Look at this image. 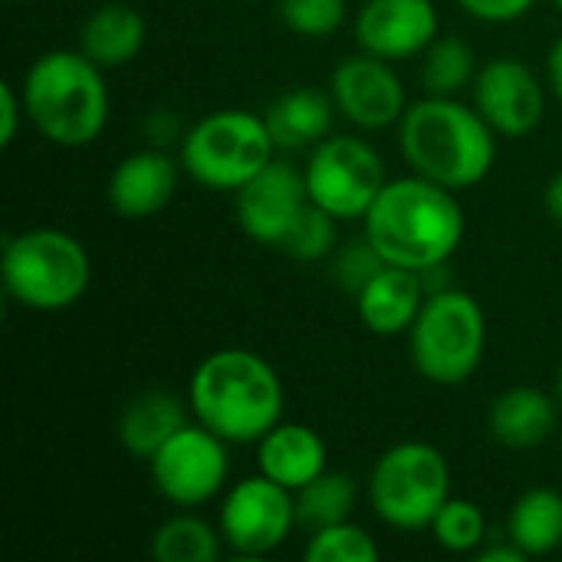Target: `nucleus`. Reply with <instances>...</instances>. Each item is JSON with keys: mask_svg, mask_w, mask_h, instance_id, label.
I'll return each instance as SVG.
<instances>
[{"mask_svg": "<svg viewBox=\"0 0 562 562\" xmlns=\"http://www.w3.org/2000/svg\"><path fill=\"white\" fill-rule=\"evenodd\" d=\"M366 240L385 263L431 273L441 270L464 240V207L451 188L422 175L389 178L362 217Z\"/></svg>", "mask_w": 562, "mask_h": 562, "instance_id": "f257e3e1", "label": "nucleus"}, {"mask_svg": "<svg viewBox=\"0 0 562 562\" xmlns=\"http://www.w3.org/2000/svg\"><path fill=\"white\" fill-rule=\"evenodd\" d=\"M402 158L412 175L441 188H477L497 161V132L458 95H425L398 122Z\"/></svg>", "mask_w": 562, "mask_h": 562, "instance_id": "f03ea898", "label": "nucleus"}, {"mask_svg": "<svg viewBox=\"0 0 562 562\" xmlns=\"http://www.w3.org/2000/svg\"><path fill=\"white\" fill-rule=\"evenodd\" d=\"M283 382L250 349H217L198 362L188 382V405L198 425L227 445H257L283 422Z\"/></svg>", "mask_w": 562, "mask_h": 562, "instance_id": "7ed1b4c3", "label": "nucleus"}, {"mask_svg": "<svg viewBox=\"0 0 562 562\" xmlns=\"http://www.w3.org/2000/svg\"><path fill=\"white\" fill-rule=\"evenodd\" d=\"M26 122L56 148H86L109 125V82L79 46L40 53L20 79Z\"/></svg>", "mask_w": 562, "mask_h": 562, "instance_id": "20e7f679", "label": "nucleus"}, {"mask_svg": "<svg viewBox=\"0 0 562 562\" xmlns=\"http://www.w3.org/2000/svg\"><path fill=\"white\" fill-rule=\"evenodd\" d=\"M0 277L10 300L33 313L76 306L92 283V260L79 237L56 227H30L3 240Z\"/></svg>", "mask_w": 562, "mask_h": 562, "instance_id": "39448f33", "label": "nucleus"}, {"mask_svg": "<svg viewBox=\"0 0 562 562\" xmlns=\"http://www.w3.org/2000/svg\"><path fill=\"white\" fill-rule=\"evenodd\" d=\"M487 352V316L481 303L454 286L431 290L408 329V359L415 372L441 389L474 379Z\"/></svg>", "mask_w": 562, "mask_h": 562, "instance_id": "423d86ee", "label": "nucleus"}, {"mask_svg": "<svg viewBox=\"0 0 562 562\" xmlns=\"http://www.w3.org/2000/svg\"><path fill=\"white\" fill-rule=\"evenodd\" d=\"M273 151L277 142L263 115L250 109H217L181 135L178 161L201 188L234 194L273 161Z\"/></svg>", "mask_w": 562, "mask_h": 562, "instance_id": "0eeeda50", "label": "nucleus"}, {"mask_svg": "<svg viewBox=\"0 0 562 562\" xmlns=\"http://www.w3.org/2000/svg\"><path fill=\"white\" fill-rule=\"evenodd\" d=\"M451 501V464L428 441H398L385 448L369 474V504L392 530H428Z\"/></svg>", "mask_w": 562, "mask_h": 562, "instance_id": "6e6552de", "label": "nucleus"}, {"mask_svg": "<svg viewBox=\"0 0 562 562\" xmlns=\"http://www.w3.org/2000/svg\"><path fill=\"white\" fill-rule=\"evenodd\" d=\"M306 194L339 221H362L385 188V161L359 135H326L306 161Z\"/></svg>", "mask_w": 562, "mask_h": 562, "instance_id": "1a4fd4ad", "label": "nucleus"}, {"mask_svg": "<svg viewBox=\"0 0 562 562\" xmlns=\"http://www.w3.org/2000/svg\"><path fill=\"white\" fill-rule=\"evenodd\" d=\"M155 491L181 510H194L224 494L231 477L227 441L204 425H184L148 461Z\"/></svg>", "mask_w": 562, "mask_h": 562, "instance_id": "9d476101", "label": "nucleus"}, {"mask_svg": "<svg viewBox=\"0 0 562 562\" xmlns=\"http://www.w3.org/2000/svg\"><path fill=\"white\" fill-rule=\"evenodd\" d=\"M217 527H221L224 547L234 557H244V560L270 557L300 527L296 494L270 481L267 474L244 477L234 487H227L221 501Z\"/></svg>", "mask_w": 562, "mask_h": 562, "instance_id": "9b49d317", "label": "nucleus"}, {"mask_svg": "<svg viewBox=\"0 0 562 562\" xmlns=\"http://www.w3.org/2000/svg\"><path fill=\"white\" fill-rule=\"evenodd\" d=\"M329 95L336 112L362 132H382L402 122L408 99L405 82L389 59L366 49L346 56L329 72Z\"/></svg>", "mask_w": 562, "mask_h": 562, "instance_id": "f8f14e48", "label": "nucleus"}, {"mask_svg": "<svg viewBox=\"0 0 562 562\" xmlns=\"http://www.w3.org/2000/svg\"><path fill=\"white\" fill-rule=\"evenodd\" d=\"M474 109L504 138L530 135L547 115V89L517 56H497L477 69Z\"/></svg>", "mask_w": 562, "mask_h": 562, "instance_id": "ddd939ff", "label": "nucleus"}, {"mask_svg": "<svg viewBox=\"0 0 562 562\" xmlns=\"http://www.w3.org/2000/svg\"><path fill=\"white\" fill-rule=\"evenodd\" d=\"M306 178L293 165L273 158L267 168H260L244 188L234 191L237 224L240 231L263 247H280L300 214L306 211Z\"/></svg>", "mask_w": 562, "mask_h": 562, "instance_id": "4468645a", "label": "nucleus"}, {"mask_svg": "<svg viewBox=\"0 0 562 562\" xmlns=\"http://www.w3.org/2000/svg\"><path fill=\"white\" fill-rule=\"evenodd\" d=\"M352 33L359 49L398 63L422 56L441 33L435 0H362Z\"/></svg>", "mask_w": 562, "mask_h": 562, "instance_id": "2eb2a0df", "label": "nucleus"}, {"mask_svg": "<svg viewBox=\"0 0 562 562\" xmlns=\"http://www.w3.org/2000/svg\"><path fill=\"white\" fill-rule=\"evenodd\" d=\"M181 171H184L181 161H175L158 145L132 151L109 175V188H105L109 207L125 221L155 217L158 211L171 204Z\"/></svg>", "mask_w": 562, "mask_h": 562, "instance_id": "dca6fc26", "label": "nucleus"}, {"mask_svg": "<svg viewBox=\"0 0 562 562\" xmlns=\"http://www.w3.org/2000/svg\"><path fill=\"white\" fill-rule=\"evenodd\" d=\"M425 300H428V286L422 273L395 263H382L369 277V283L356 293V313L372 336L392 339V336H408Z\"/></svg>", "mask_w": 562, "mask_h": 562, "instance_id": "f3484780", "label": "nucleus"}, {"mask_svg": "<svg viewBox=\"0 0 562 562\" xmlns=\"http://www.w3.org/2000/svg\"><path fill=\"white\" fill-rule=\"evenodd\" d=\"M257 468L296 494L323 471H329V451L316 428L303 422H280L257 441Z\"/></svg>", "mask_w": 562, "mask_h": 562, "instance_id": "a211bd4d", "label": "nucleus"}, {"mask_svg": "<svg viewBox=\"0 0 562 562\" xmlns=\"http://www.w3.org/2000/svg\"><path fill=\"white\" fill-rule=\"evenodd\" d=\"M557 415H560V398L533 385H514L491 402L487 428L497 445L524 451L543 445L553 435Z\"/></svg>", "mask_w": 562, "mask_h": 562, "instance_id": "6ab92c4d", "label": "nucleus"}, {"mask_svg": "<svg viewBox=\"0 0 562 562\" xmlns=\"http://www.w3.org/2000/svg\"><path fill=\"white\" fill-rule=\"evenodd\" d=\"M145 36L148 26L135 7L122 0H102L79 26V49L109 72L128 66L142 53Z\"/></svg>", "mask_w": 562, "mask_h": 562, "instance_id": "aec40b11", "label": "nucleus"}, {"mask_svg": "<svg viewBox=\"0 0 562 562\" xmlns=\"http://www.w3.org/2000/svg\"><path fill=\"white\" fill-rule=\"evenodd\" d=\"M188 408L175 392H165V389L142 392L119 415L115 438H119L122 451L138 461H151L155 451L188 425Z\"/></svg>", "mask_w": 562, "mask_h": 562, "instance_id": "412c9836", "label": "nucleus"}, {"mask_svg": "<svg viewBox=\"0 0 562 562\" xmlns=\"http://www.w3.org/2000/svg\"><path fill=\"white\" fill-rule=\"evenodd\" d=\"M336 102L329 92L300 86L283 95H277L267 109V128L277 142V151H300L310 145H319L333 132Z\"/></svg>", "mask_w": 562, "mask_h": 562, "instance_id": "4be33fe9", "label": "nucleus"}, {"mask_svg": "<svg viewBox=\"0 0 562 562\" xmlns=\"http://www.w3.org/2000/svg\"><path fill=\"white\" fill-rule=\"evenodd\" d=\"M507 537L527 557H547L562 547V494L553 487H533L517 497L507 517Z\"/></svg>", "mask_w": 562, "mask_h": 562, "instance_id": "5701e85b", "label": "nucleus"}, {"mask_svg": "<svg viewBox=\"0 0 562 562\" xmlns=\"http://www.w3.org/2000/svg\"><path fill=\"white\" fill-rule=\"evenodd\" d=\"M221 527L194 514H175L151 533V560L158 562H217L224 553Z\"/></svg>", "mask_w": 562, "mask_h": 562, "instance_id": "b1692460", "label": "nucleus"}, {"mask_svg": "<svg viewBox=\"0 0 562 562\" xmlns=\"http://www.w3.org/2000/svg\"><path fill=\"white\" fill-rule=\"evenodd\" d=\"M359 504V487L349 474L323 471L316 481L296 491V520L306 533L352 520V510Z\"/></svg>", "mask_w": 562, "mask_h": 562, "instance_id": "393cba45", "label": "nucleus"}, {"mask_svg": "<svg viewBox=\"0 0 562 562\" xmlns=\"http://www.w3.org/2000/svg\"><path fill=\"white\" fill-rule=\"evenodd\" d=\"M477 56L461 36H435L422 53V86L428 95H458L477 79Z\"/></svg>", "mask_w": 562, "mask_h": 562, "instance_id": "a878e982", "label": "nucleus"}, {"mask_svg": "<svg viewBox=\"0 0 562 562\" xmlns=\"http://www.w3.org/2000/svg\"><path fill=\"white\" fill-rule=\"evenodd\" d=\"M428 530H431L435 543L445 553H454V557L477 553L491 540V527H487L484 510L474 501H464V497H451L438 510V517L431 520Z\"/></svg>", "mask_w": 562, "mask_h": 562, "instance_id": "bb28decb", "label": "nucleus"}, {"mask_svg": "<svg viewBox=\"0 0 562 562\" xmlns=\"http://www.w3.org/2000/svg\"><path fill=\"white\" fill-rule=\"evenodd\" d=\"M382 550L372 540V533L352 520L313 530L303 547L306 562H379Z\"/></svg>", "mask_w": 562, "mask_h": 562, "instance_id": "cd10ccee", "label": "nucleus"}, {"mask_svg": "<svg viewBox=\"0 0 562 562\" xmlns=\"http://www.w3.org/2000/svg\"><path fill=\"white\" fill-rule=\"evenodd\" d=\"M280 250L300 263H316L333 257L339 250V217H333L329 211L310 201L300 221L293 224V231L286 234V240L280 244Z\"/></svg>", "mask_w": 562, "mask_h": 562, "instance_id": "c85d7f7f", "label": "nucleus"}, {"mask_svg": "<svg viewBox=\"0 0 562 562\" xmlns=\"http://www.w3.org/2000/svg\"><path fill=\"white\" fill-rule=\"evenodd\" d=\"M277 13L286 30L310 36V40H326L342 30L349 3L346 0H280Z\"/></svg>", "mask_w": 562, "mask_h": 562, "instance_id": "c756f323", "label": "nucleus"}, {"mask_svg": "<svg viewBox=\"0 0 562 562\" xmlns=\"http://www.w3.org/2000/svg\"><path fill=\"white\" fill-rule=\"evenodd\" d=\"M385 260L379 257V250L362 237V240H352V244H346V247H339L336 254H333V273H336V280L342 283V286H349L352 293H359L366 283H369V277L382 267Z\"/></svg>", "mask_w": 562, "mask_h": 562, "instance_id": "7c9ffc66", "label": "nucleus"}, {"mask_svg": "<svg viewBox=\"0 0 562 562\" xmlns=\"http://www.w3.org/2000/svg\"><path fill=\"white\" fill-rule=\"evenodd\" d=\"M454 3L481 23H517L533 10L537 0H454Z\"/></svg>", "mask_w": 562, "mask_h": 562, "instance_id": "2f4dec72", "label": "nucleus"}, {"mask_svg": "<svg viewBox=\"0 0 562 562\" xmlns=\"http://www.w3.org/2000/svg\"><path fill=\"white\" fill-rule=\"evenodd\" d=\"M26 125V105H23V92L13 82L0 86V145H13L20 128Z\"/></svg>", "mask_w": 562, "mask_h": 562, "instance_id": "473e14b6", "label": "nucleus"}, {"mask_svg": "<svg viewBox=\"0 0 562 562\" xmlns=\"http://www.w3.org/2000/svg\"><path fill=\"white\" fill-rule=\"evenodd\" d=\"M145 135H148L151 145H165V142L178 138V119H175V112L155 109V112L145 119Z\"/></svg>", "mask_w": 562, "mask_h": 562, "instance_id": "72a5a7b5", "label": "nucleus"}, {"mask_svg": "<svg viewBox=\"0 0 562 562\" xmlns=\"http://www.w3.org/2000/svg\"><path fill=\"white\" fill-rule=\"evenodd\" d=\"M477 560L481 562H520V560H527V553L510 540V537H504V543H484L477 553H474Z\"/></svg>", "mask_w": 562, "mask_h": 562, "instance_id": "f704fd0d", "label": "nucleus"}, {"mask_svg": "<svg viewBox=\"0 0 562 562\" xmlns=\"http://www.w3.org/2000/svg\"><path fill=\"white\" fill-rule=\"evenodd\" d=\"M547 82H550L553 95L562 102V36L547 53Z\"/></svg>", "mask_w": 562, "mask_h": 562, "instance_id": "c9c22d12", "label": "nucleus"}, {"mask_svg": "<svg viewBox=\"0 0 562 562\" xmlns=\"http://www.w3.org/2000/svg\"><path fill=\"white\" fill-rule=\"evenodd\" d=\"M543 211H547L557 224H562V171L550 178V184H547V191H543Z\"/></svg>", "mask_w": 562, "mask_h": 562, "instance_id": "e433bc0d", "label": "nucleus"}, {"mask_svg": "<svg viewBox=\"0 0 562 562\" xmlns=\"http://www.w3.org/2000/svg\"><path fill=\"white\" fill-rule=\"evenodd\" d=\"M557 398H560V408H562V369H560V379H557Z\"/></svg>", "mask_w": 562, "mask_h": 562, "instance_id": "4c0bfd02", "label": "nucleus"}, {"mask_svg": "<svg viewBox=\"0 0 562 562\" xmlns=\"http://www.w3.org/2000/svg\"><path fill=\"white\" fill-rule=\"evenodd\" d=\"M553 3H557V7H560V13H562V0H553Z\"/></svg>", "mask_w": 562, "mask_h": 562, "instance_id": "58836bf2", "label": "nucleus"}]
</instances>
